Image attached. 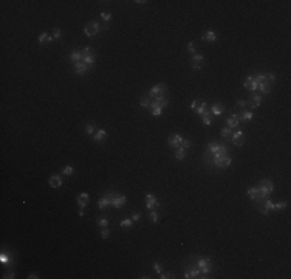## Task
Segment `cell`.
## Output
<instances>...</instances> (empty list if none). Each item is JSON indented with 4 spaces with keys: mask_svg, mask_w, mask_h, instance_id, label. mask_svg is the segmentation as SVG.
Here are the masks:
<instances>
[{
    "mask_svg": "<svg viewBox=\"0 0 291 279\" xmlns=\"http://www.w3.org/2000/svg\"><path fill=\"white\" fill-rule=\"evenodd\" d=\"M101 236H102V239H109V236H110V229H109V227H107V228H102Z\"/></svg>",
    "mask_w": 291,
    "mask_h": 279,
    "instance_id": "43",
    "label": "cell"
},
{
    "mask_svg": "<svg viewBox=\"0 0 291 279\" xmlns=\"http://www.w3.org/2000/svg\"><path fill=\"white\" fill-rule=\"evenodd\" d=\"M80 51H82L84 56H85V55H91V53H93V48H91V47H84V50H80Z\"/></svg>",
    "mask_w": 291,
    "mask_h": 279,
    "instance_id": "49",
    "label": "cell"
},
{
    "mask_svg": "<svg viewBox=\"0 0 291 279\" xmlns=\"http://www.w3.org/2000/svg\"><path fill=\"white\" fill-rule=\"evenodd\" d=\"M101 19L104 20V22H110L111 20V14H110V12H107V11H102L101 12Z\"/></svg>",
    "mask_w": 291,
    "mask_h": 279,
    "instance_id": "37",
    "label": "cell"
},
{
    "mask_svg": "<svg viewBox=\"0 0 291 279\" xmlns=\"http://www.w3.org/2000/svg\"><path fill=\"white\" fill-rule=\"evenodd\" d=\"M181 141H183V137H181V135H178V133H172L171 137H169V140H167L169 146L175 147V149H178V147L181 146Z\"/></svg>",
    "mask_w": 291,
    "mask_h": 279,
    "instance_id": "5",
    "label": "cell"
},
{
    "mask_svg": "<svg viewBox=\"0 0 291 279\" xmlns=\"http://www.w3.org/2000/svg\"><path fill=\"white\" fill-rule=\"evenodd\" d=\"M140 106L141 107H146V109H149V106H150V99L147 96H142L141 99H140Z\"/></svg>",
    "mask_w": 291,
    "mask_h": 279,
    "instance_id": "30",
    "label": "cell"
},
{
    "mask_svg": "<svg viewBox=\"0 0 291 279\" xmlns=\"http://www.w3.org/2000/svg\"><path fill=\"white\" fill-rule=\"evenodd\" d=\"M187 50H189V51L192 53V55H195V50H197V47L194 45V42H189V44H187Z\"/></svg>",
    "mask_w": 291,
    "mask_h": 279,
    "instance_id": "48",
    "label": "cell"
},
{
    "mask_svg": "<svg viewBox=\"0 0 291 279\" xmlns=\"http://www.w3.org/2000/svg\"><path fill=\"white\" fill-rule=\"evenodd\" d=\"M251 102L254 104V107H260V104H262V95L260 93H254L252 95V98H251Z\"/></svg>",
    "mask_w": 291,
    "mask_h": 279,
    "instance_id": "23",
    "label": "cell"
},
{
    "mask_svg": "<svg viewBox=\"0 0 291 279\" xmlns=\"http://www.w3.org/2000/svg\"><path fill=\"white\" fill-rule=\"evenodd\" d=\"M257 189H259V195H257L256 202H257V205H262V202L265 199H268V197L271 195V192L274 191V184H272V182H270V180H262V182L259 183Z\"/></svg>",
    "mask_w": 291,
    "mask_h": 279,
    "instance_id": "1",
    "label": "cell"
},
{
    "mask_svg": "<svg viewBox=\"0 0 291 279\" xmlns=\"http://www.w3.org/2000/svg\"><path fill=\"white\" fill-rule=\"evenodd\" d=\"M48 37H50V36H48L47 33H42V34H40V36H39L37 42H39L40 45H42V44H45V42H47V40H48Z\"/></svg>",
    "mask_w": 291,
    "mask_h": 279,
    "instance_id": "39",
    "label": "cell"
},
{
    "mask_svg": "<svg viewBox=\"0 0 291 279\" xmlns=\"http://www.w3.org/2000/svg\"><path fill=\"white\" fill-rule=\"evenodd\" d=\"M62 174H64V175H73V174H74V168H73L71 164L65 166V168L62 169Z\"/></svg>",
    "mask_w": 291,
    "mask_h": 279,
    "instance_id": "28",
    "label": "cell"
},
{
    "mask_svg": "<svg viewBox=\"0 0 291 279\" xmlns=\"http://www.w3.org/2000/svg\"><path fill=\"white\" fill-rule=\"evenodd\" d=\"M223 112H225V106H223L222 102H215V104H212V107H211L212 116H222Z\"/></svg>",
    "mask_w": 291,
    "mask_h": 279,
    "instance_id": "7",
    "label": "cell"
},
{
    "mask_svg": "<svg viewBox=\"0 0 291 279\" xmlns=\"http://www.w3.org/2000/svg\"><path fill=\"white\" fill-rule=\"evenodd\" d=\"M68 59L73 62V64H76V62H79V61H82V51H80V50H73V51L70 53Z\"/></svg>",
    "mask_w": 291,
    "mask_h": 279,
    "instance_id": "13",
    "label": "cell"
},
{
    "mask_svg": "<svg viewBox=\"0 0 291 279\" xmlns=\"http://www.w3.org/2000/svg\"><path fill=\"white\" fill-rule=\"evenodd\" d=\"M265 78H266L268 82H270V81L271 82H276V75L274 73H265Z\"/></svg>",
    "mask_w": 291,
    "mask_h": 279,
    "instance_id": "44",
    "label": "cell"
},
{
    "mask_svg": "<svg viewBox=\"0 0 291 279\" xmlns=\"http://www.w3.org/2000/svg\"><path fill=\"white\" fill-rule=\"evenodd\" d=\"M149 217H150V220L153 223H156V222H160V214L156 213V211H150V214H149Z\"/></svg>",
    "mask_w": 291,
    "mask_h": 279,
    "instance_id": "31",
    "label": "cell"
},
{
    "mask_svg": "<svg viewBox=\"0 0 291 279\" xmlns=\"http://www.w3.org/2000/svg\"><path fill=\"white\" fill-rule=\"evenodd\" d=\"M197 104H198V99H194V101H192V104H191V109H192V110H195Z\"/></svg>",
    "mask_w": 291,
    "mask_h": 279,
    "instance_id": "51",
    "label": "cell"
},
{
    "mask_svg": "<svg viewBox=\"0 0 291 279\" xmlns=\"http://www.w3.org/2000/svg\"><path fill=\"white\" fill-rule=\"evenodd\" d=\"M79 215H80V217H84V215H85V211H84V208H80V211H79Z\"/></svg>",
    "mask_w": 291,
    "mask_h": 279,
    "instance_id": "55",
    "label": "cell"
},
{
    "mask_svg": "<svg viewBox=\"0 0 291 279\" xmlns=\"http://www.w3.org/2000/svg\"><path fill=\"white\" fill-rule=\"evenodd\" d=\"M197 267L200 268L201 274H209L211 273V259L209 258H198L197 259Z\"/></svg>",
    "mask_w": 291,
    "mask_h": 279,
    "instance_id": "3",
    "label": "cell"
},
{
    "mask_svg": "<svg viewBox=\"0 0 291 279\" xmlns=\"http://www.w3.org/2000/svg\"><path fill=\"white\" fill-rule=\"evenodd\" d=\"M257 92H260V95H268L271 92V84L268 81H263V82H259L257 85Z\"/></svg>",
    "mask_w": 291,
    "mask_h": 279,
    "instance_id": "10",
    "label": "cell"
},
{
    "mask_svg": "<svg viewBox=\"0 0 291 279\" xmlns=\"http://www.w3.org/2000/svg\"><path fill=\"white\" fill-rule=\"evenodd\" d=\"M62 178H61V175H57V174H53L51 177H50V180H48V184H50L51 188H61L62 186Z\"/></svg>",
    "mask_w": 291,
    "mask_h": 279,
    "instance_id": "9",
    "label": "cell"
},
{
    "mask_svg": "<svg viewBox=\"0 0 291 279\" xmlns=\"http://www.w3.org/2000/svg\"><path fill=\"white\" fill-rule=\"evenodd\" d=\"M161 115H163V109H161V107H156V109L152 110V116H155V118H158Z\"/></svg>",
    "mask_w": 291,
    "mask_h": 279,
    "instance_id": "41",
    "label": "cell"
},
{
    "mask_svg": "<svg viewBox=\"0 0 291 279\" xmlns=\"http://www.w3.org/2000/svg\"><path fill=\"white\" fill-rule=\"evenodd\" d=\"M140 219H141V213H140V211H135V213L132 214V220H133V222H138Z\"/></svg>",
    "mask_w": 291,
    "mask_h": 279,
    "instance_id": "46",
    "label": "cell"
},
{
    "mask_svg": "<svg viewBox=\"0 0 291 279\" xmlns=\"http://www.w3.org/2000/svg\"><path fill=\"white\" fill-rule=\"evenodd\" d=\"M166 90H167V85L166 84H158V85H153L150 90H149V95H147V98H155L163 95V93H166Z\"/></svg>",
    "mask_w": 291,
    "mask_h": 279,
    "instance_id": "4",
    "label": "cell"
},
{
    "mask_svg": "<svg viewBox=\"0 0 291 279\" xmlns=\"http://www.w3.org/2000/svg\"><path fill=\"white\" fill-rule=\"evenodd\" d=\"M288 206V202H280V203H274V211H280V209H285Z\"/></svg>",
    "mask_w": 291,
    "mask_h": 279,
    "instance_id": "34",
    "label": "cell"
},
{
    "mask_svg": "<svg viewBox=\"0 0 291 279\" xmlns=\"http://www.w3.org/2000/svg\"><path fill=\"white\" fill-rule=\"evenodd\" d=\"M200 118H201V121H203V124H204V126H211V124H212V118H214V116H212V113H211V110H206L204 113L200 116Z\"/></svg>",
    "mask_w": 291,
    "mask_h": 279,
    "instance_id": "14",
    "label": "cell"
},
{
    "mask_svg": "<svg viewBox=\"0 0 291 279\" xmlns=\"http://www.w3.org/2000/svg\"><path fill=\"white\" fill-rule=\"evenodd\" d=\"M246 194H248V197H249L251 200L256 202L257 195H259V189H257V186H251V188H248V189H246Z\"/></svg>",
    "mask_w": 291,
    "mask_h": 279,
    "instance_id": "17",
    "label": "cell"
},
{
    "mask_svg": "<svg viewBox=\"0 0 291 279\" xmlns=\"http://www.w3.org/2000/svg\"><path fill=\"white\" fill-rule=\"evenodd\" d=\"M208 110V102L206 101H203V99H198V104H197V107H195V113L198 115V116H201L204 113V112Z\"/></svg>",
    "mask_w": 291,
    "mask_h": 279,
    "instance_id": "11",
    "label": "cell"
},
{
    "mask_svg": "<svg viewBox=\"0 0 291 279\" xmlns=\"http://www.w3.org/2000/svg\"><path fill=\"white\" fill-rule=\"evenodd\" d=\"M231 133H232V130L229 129V127H223L222 129V132H220V135L223 138H229L231 137Z\"/></svg>",
    "mask_w": 291,
    "mask_h": 279,
    "instance_id": "33",
    "label": "cell"
},
{
    "mask_svg": "<svg viewBox=\"0 0 291 279\" xmlns=\"http://www.w3.org/2000/svg\"><path fill=\"white\" fill-rule=\"evenodd\" d=\"M232 144H234V146H237V147H240V146H243V144H245V140L240 137L239 140H234V141H232Z\"/></svg>",
    "mask_w": 291,
    "mask_h": 279,
    "instance_id": "45",
    "label": "cell"
},
{
    "mask_svg": "<svg viewBox=\"0 0 291 279\" xmlns=\"http://www.w3.org/2000/svg\"><path fill=\"white\" fill-rule=\"evenodd\" d=\"M160 278L161 279H169V278H175V276H173V273H163V271H161L160 273Z\"/></svg>",
    "mask_w": 291,
    "mask_h": 279,
    "instance_id": "47",
    "label": "cell"
},
{
    "mask_svg": "<svg viewBox=\"0 0 291 279\" xmlns=\"http://www.w3.org/2000/svg\"><path fill=\"white\" fill-rule=\"evenodd\" d=\"M61 37H62V30L61 28H54V31H53V39L57 40V39H61Z\"/></svg>",
    "mask_w": 291,
    "mask_h": 279,
    "instance_id": "38",
    "label": "cell"
},
{
    "mask_svg": "<svg viewBox=\"0 0 291 279\" xmlns=\"http://www.w3.org/2000/svg\"><path fill=\"white\" fill-rule=\"evenodd\" d=\"M99 31H101V25H99V22H96V20L88 22V23L85 25V28H84V33H85V36H88V37L96 36Z\"/></svg>",
    "mask_w": 291,
    "mask_h": 279,
    "instance_id": "2",
    "label": "cell"
},
{
    "mask_svg": "<svg viewBox=\"0 0 291 279\" xmlns=\"http://www.w3.org/2000/svg\"><path fill=\"white\" fill-rule=\"evenodd\" d=\"M101 30H104V31H105V30H109V25H107V23H104V25L101 26Z\"/></svg>",
    "mask_w": 291,
    "mask_h": 279,
    "instance_id": "56",
    "label": "cell"
},
{
    "mask_svg": "<svg viewBox=\"0 0 291 279\" xmlns=\"http://www.w3.org/2000/svg\"><path fill=\"white\" fill-rule=\"evenodd\" d=\"M231 163H232V158H231V157H225V158H223L222 161H220V164H218L217 166V168L218 169H226V168H229V166H231Z\"/></svg>",
    "mask_w": 291,
    "mask_h": 279,
    "instance_id": "19",
    "label": "cell"
},
{
    "mask_svg": "<svg viewBox=\"0 0 291 279\" xmlns=\"http://www.w3.org/2000/svg\"><path fill=\"white\" fill-rule=\"evenodd\" d=\"M240 137H243V132H241V130H235L234 133H231V141H234V140H239Z\"/></svg>",
    "mask_w": 291,
    "mask_h": 279,
    "instance_id": "40",
    "label": "cell"
},
{
    "mask_svg": "<svg viewBox=\"0 0 291 279\" xmlns=\"http://www.w3.org/2000/svg\"><path fill=\"white\" fill-rule=\"evenodd\" d=\"M95 61H96V57H95V55H93V53H91V55H85V56L82 55V62H84L87 67H91L93 64H95Z\"/></svg>",
    "mask_w": 291,
    "mask_h": 279,
    "instance_id": "16",
    "label": "cell"
},
{
    "mask_svg": "<svg viewBox=\"0 0 291 279\" xmlns=\"http://www.w3.org/2000/svg\"><path fill=\"white\" fill-rule=\"evenodd\" d=\"M105 137H107V132H105V130H104V129H98L96 133L93 135V140H95V141H98V143H101V141H104Z\"/></svg>",
    "mask_w": 291,
    "mask_h": 279,
    "instance_id": "15",
    "label": "cell"
},
{
    "mask_svg": "<svg viewBox=\"0 0 291 279\" xmlns=\"http://www.w3.org/2000/svg\"><path fill=\"white\" fill-rule=\"evenodd\" d=\"M186 155H187V151L186 149H183V147H178V149L175 151V158L177 160H184L186 158Z\"/></svg>",
    "mask_w": 291,
    "mask_h": 279,
    "instance_id": "22",
    "label": "cell"
},
{
    "mask_svg": "<svg viewBox=\"0 0 291 279\" xmlns=\"http://www.w3.org/2000/svg\"><path fill=\"white\" fill-rule=\"evenodd\" d=\"M189 273H191V278H200V276H201L200 268H195V267L189 268Z\"/></svg>",
    "mask_w": 291,
    "mask_h": 279,
    "instance_id": "29",
    "label": "cell"
},
{
    "mask_svg": "<svg viewBox=\"0 0 291 279\" xmlns=\"http://www.w3.org/2000/svg\"><path fill=\"white\" fill-rule=\"evenodd\" d=\"M160 202L158 200H153V202H146V208L147 209H153V208H160Z\"/></svg>",
    "mask_w": 291,
    "mask_h": 279,
    "instance_id": "27",
    "label": "cell"
},
{
    "mask_svg": "<svg viewBox=\"0 0 291 279\" xmlns=\"http://www.w3.org/2000/svg\"><path fill=\"white\" fill-rule=\"evenodd\" d=\"M126 202H127V197L126 195L116 194L113 197V200H111V206H115V208H122V206L126 205Z\"/></svg>",
    "mask_w": 291,
    "mask_h": 279,
    "instance_id": "6",
    "label": "cell"
},
{
    "mask_svg": "<svg viewBox=\"0 0 291 279\" xmlns=\"http://www.w3.org/2000/svg\"><path fill=\"white\" fill-rule=\"evenodd\" d=\"M98 206H99L101 211H104L107 206H110V200L107 199V197H102V199H99V202H98Z\"/></svg>",
    "mask_w": 291,
    "mask_h": 279,
    "instance_id": "24",
    "label": "cell"
},
{
    "mask_svg": "<svg viewBox=\"0 0 291 279\" xmlns=\"http://www.w3.org/2000/svg\"><path fill=\"white\" fill-rule=\"evenodd\" d=\"M98 227H101V228H107V227H109V219L101 217L99 220H98Z\"/></svg>",
    "mask_w": 291,
    "mask_h": 279,
    "instance_id": "35",
    "label": "cell"
},
{
    "mask_svg": "<svg viewBox=\"0 0 291 279\" xmlns=\"http://www.w3.org/2000/svg\"><path fill=\"white\" fill-rule=\"evenodd\" d=\"M119 225H121L122 228H126V229H127V228H132V227H133V220H132V219H124V220H121Z\"/></svg>",
    "mask_w": 291,
    "mask_h": 279,
    "instance_id": "26",
    "label": "cell"
},
{
    "mask_svg": "<svg viewBox=\"0 0 291 279\" xmlns=\"http://www.w3.org/2000/svg\"><path fill=\"white\" fill-rule=\"evenodd\" d=\"M184 278H186V279H191V273H189V270H186V271H184Z\"/></svg>",
    "mask_w": 291,
    "mask_h": 279,
    "instance_id": "53",
    "label": "cell"
},
{
    "mask_svg": "<svg viewBox=\"0 0 291 279\" xmlns=\"http://www.w3.org/2000/svg\"><path fill=\"white\" fill-rule=\"evenodd\" d=\"M135 3H138V5H144V3H147V2H142V0H136Z\"/></svg>",
    "mask_w": 291,
    "mask_h": 279,
    "instance_id": "57",
    "label": "cell"
},
{
    "mask_svg": "<svg viewBox=\"0 0 291 279\" xmlns=\"http://www.w3.org/2000/svg\"><path fill=\"white\" fill-rule=\"evenodd\" d=\"M153 270H155L158 274L161 273V265H160V262H153Z\"/></svg>",
    "mask_w": 291,
    "mask_h": 279,
    "instance_id": "50",
    "label": "cell"
},
{
    "mask_svg": "<svg viewBox=\"0 0 291 279\" xmlns=\"http://www.w3.org/2000/svg\"><path fill=\"white\" fill-rule=\"evenodd\" d=\"M240 115H241V116H240V121H251V119L254 118L252 110H241Z\"/></svg>",
    "mask_w": 291,
    "mask_h": 279,
    "instance_id": "18",
    "label": "cell"
},
{
    "mask_svg": "<svg viewBox=\"0 0 291 279\" xmlns=\"http://www.w3.org/2000/svg\"><path fill=\"white\" fill-rule=\"evenodd\" d=\"M5 278H10V279H12V278H16L14 276V273H12V271H10V273H6V276Z\"/></svg>",
    "mask_w": 291,
    "mask_h": 279,
    "instance_id": "52",
    "label": "cell"
},
{
    "mask_svg": "<svg viewBox=\"0 0 291 279\" xmlns=\"http://www.w3.org/2000/svg\"><path fill=\"white\" fill-rule=\"evenodd\" d=\"M203 40H206V42H215V40H217V34L214 33V31H208V33L203 34Z\"/></svg>",
    "mask_w": 291,
    "mask_h": 279,
    "instance_id": "21",
    "label": "cell"
},
{
    "mask_svg": "<svg viewBox=\"0 0 291 279\" xmlns=\"http://www.w3.org/2000/svg\"><path fill=\"white\" fill-rule=\"evenodd\" d=\"M192 146V143H191V140H187V138H183V141H181V146L180 147H183V149H189V147Z\"/></svg>",
    "mask_w": 291,
    "mask_h": 279,
    "instance_id": "36",
    "label": "cell"
},
{
    "mask_svg": "<svg viewBox=\"0 0 291 279\" xmlns=\"http://www.w3.org/2000/svg\"><path fill=\"white\" fill-rule=\"evenodd\" d=\"M87 70H88V67L84 64L82 61H79V62H76V64H74V71H76V75H85Z\"/></svg>",
    "mask_w": 291,
    "mask_h": 279,
    "instance_id": "12",
    "label": "cell"
},
{
    "mask_svg": "<svg viewBox=\"0 0 291 279\" xmlns=\"http://www.w3.org/2000/svg\"><path fill=\"white\" fill-rule=\"evenodd\" d=\"M28 278H30V279H37L39 276H37V274H36V273H31V274H30V276H28Z\"/></svg>",
    "mask_w": 291,
    "mask_h": 279,
    "instance_id": "54",
    "label": "cell"
},
{
    "mask_svg": "<svg viewBox=\"0 0 291 279\" xmlns=\"http://www.w3.org/2000/svg\"><path fill=\"white\" fill-rule=\"evenodd\" d=\"M226 124H228V127H229L231 130H232V129H235L237 126L240 124V118H239V113H232V116H229V118H228Z\"/></svg>",
    "mask_w": 291,
    "mask_h": 279,
    "instance_id": "8",
    "label": "cell"
},
{
    "mask_svg": "<svg viewBox=\"0 0 291 279\" xmlns=\"http://www.w3.org/2000/svg\"><path fill=\"white\" fill-rule=\"evenodd\" d=\"M203 61H204L203 55H198V53L192 55V65H203Z\"/></svg>",
    "mask_w": 291,
    "mask_h": 279,
    "instance_id": "20",
    "label": "cell"
},
{
    "mask_svg": "<svg viewBox=\"0 0 291 279\" xmlns=\"http://www.w3.org/2000/svg\"><path fill=\"white\" fill-rule=\"evenodd\" d=\"M95 127H96V126L93 124V123H88V124L85 126V132H87L88 135H95Z\"/></svg>",
    "mask_w": 291,
    "mask_h": 279,
    "instance_id": "32",
    "label": "cell"
},
{
    "mask_svg": "<svg viewBox=\"0 0 291 279\" xmlns=\"http://www.w3.org/2000/svg\"><path fill=\"white\" fill-rule=\"evenodd\" d=\"M218 151V143L217 141H212L208 144V154H215V152Z\"/></svg>",
    "mask_w": 291,
    "mask_h": 279,
    "instance_id": "25",
    "label": "cell"
},
{
    "mask_svg": "<svg viewBox=\"0 0 291 279\" xmlns=\"http://www.w3.org/2000/svg\"><path fill=\"white\" fill-rule=\"evenodd\" d=\"M237 107H240V109L248 107V99H239V101H237Z\"/></svg>",
    "mask_w": 291,
    "mask_h": 279,
    "instance_id": "42",
    "label": "cell"
}]
</instances>
